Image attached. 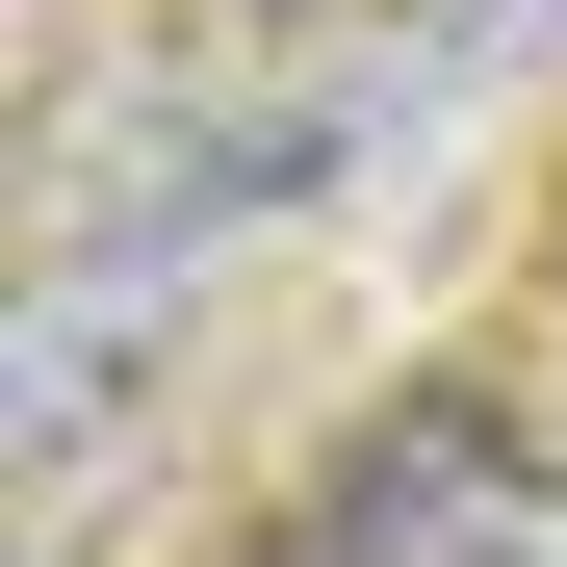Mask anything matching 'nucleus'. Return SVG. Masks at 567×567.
Instances as JSON below:
<instances>
[{"label":"nucleus","instance_id":"7ed1b4c3","mask_svg":"<svg viewBox=\"0 0 567 567\" xmlns=\"http://www.w3.org/2000/svg\"><path fill=\"white\" fill-rule=\"evenodd\" d=\"M542 27H567V0H413V52H388V78H491V52H542Z\"/></svg>","mask_w":567,"mask_h":567},{"label":"nucleus","instance_id":"f03ea898","mask_svg":"<svg viewBox=\"0 0 567 567\" xmlns=\"http://www.w3.org/2000/svg\"><path fill=\"white\" fill-rule=\"evenodd\" d=\"M284 567H567V491L491 413H388V439H336V491L284 516Z\"/></svg>","mask_w":567,"mask_h":567},{"label":"nucleus","instance_id":"f257e3e1","mask_svg":"<svg viewBox=\"0 0 567 567\" xmlns=\"http://www.w3.org/2000/svg\"><path fill=\"white\" fill-rule=\"evenodd\" d=\"M155 361H181V258L52 233L27 336H0V464H27V542H78V491H104V439H130V388H155Z\"/></svg>","mask_w":567,"mask_h":567}]
</instances>
